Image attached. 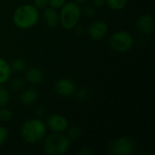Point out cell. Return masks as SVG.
<instances>
[{
  "label": "cell",
  "instance_id": "obj_1",
  "mask_svg": "<svg viewBox=\"0 0 155 155\" xmlns=\"http://www.w3.org/2000/svg\"><path fill=\"white\" fill-rule=\"evenodd\" d=\"M39 20V10L34 5H22L13 14L14 25L20 29L34 27Z\"/></svg>",
  "mask_w": 155,
  "mask_h": 155
},
{
  "label": "cell",
  "instance_id": "obj_2",
  "mask_svg": "<svg viewBox=\"0 0 155 155\" xmlns=\"http://www.w3.org/2000/svg\"><path fill=\"white\" fill-rule=\"evenodd\" d=\"M46 135V125L40 119H29L21 127V136L29 144H35L43 140Z\"/></svg>",
  "mask_w": 155,
  "mask_h": 155
},
{
  "label": "cell",
  "instance_id": "obj_3",
  "mask_svg": "<svg viewBox=\"0 0 155 155\" xmlns=\"http://www.w3.org/2000/svg\"><path fill=\"white\" fill-rule=\"evenodd\" d=\"M70 140L61 133H55L46 136L43 145V151L48 155H62L66 153L70 148Z\"/></svg>",
  "mask_w": 155,
  "mask_h": 155
},
{
  "label": "cell",
  "instance_id": "obj_4",
  "mask_svg": "<svg viewBox=\"0 0 155 155\" xmlns=\"http://www.w3.org/2000/svg\"><path fill=\"white\" fill-rule=\"evenodd\" d=\"M81 8L75 2H68L61 7L59 14V23L61 25L67 30L74 28L81 16Z\"/></svg>",
  "mask_w": 155,
  "mask_h": 155
},
{
  "label": "cell",
  "instance_id": "obj_5",
  "mask_svg": "<svg viewBox=\"0 0 155 155\" xmlns=\"http://www.w3.org/2000/svg\"><path fill=\"white\" fill-rule=\"evenodd\" d=\"M136 143L131 136H124L108 145V153L113 155H131L135 152Z\"/></svg>",
  "mask_w": 155,
  "mask_h": 155
},
{
  "label": "cell",
  "instance_id": "obj_6",
  "mask_svg": "<svg viewBox=\"0 0 155 155\" xmlns=\"http://www.w3.org/2000/svg\"><path fill=\"white\" fill-rule=\"evenodd\" d=\"M134 40L133 35L126 31H117L112 35L109 40L111 48L119 53H125L134 46Z\"/></svg>",
  "mask_w": 155,
  "mask_h": 155
},
{
  "label": "cell",
  "instance_id": "obj_7",
  "mask_svg": "<svg viewBox=\"0 0 155 155\" xmlns=\"http://www.w3.org/2000/svg\"><path fill=\"white\" fill-rule=\"evenodd\" d=\"M108 31H109V26L105 21L96 20L89 25L87 29V34L91 39L99 41L104 37H105Z\"/></svg>",
  "mask_w": 155,
  "mask_h": 155
},
{
  "label": "cell",
  "instance_id": "obj_8",
  "mask_svg": "<svg viewBox=\"0 0 155 155\" xmlns=\"http://www.w3.org/2000/svg\"><path fill=\"white\" fill-rule=\"evenodd\" d=\"M54 89L56 94L59 96L62 97H69L73 94H74L76 91V84L74 81L68 79V78H63L58 80L55 83Z\"/></svg>",
  "mask_w": 155,
  "mask_h": 155
},
{
  "label": "cell",
  "instance_id": "obj_9",
  "mask_svg": "<svg viewBox=\"0 0 155 155\" xmlns=\"http://www.w3.org/2000/svg\"><path fill=\"white\" fill-rule=\"evenodd\" d=\"M46 124L48 128L55 133H63L68 128L67 119L61 114H52L47 118Z\"/></svg>",
  "mask_w": 155,
  "mask_h": 155
},
{
  "label": "cell",
  "instance_id": "obj_10",
  "mask_svg": "<svg viewBox=\"0 0 155 155\" xmlns=\"http://www.w3.org/2000/svg\"><path fill=\"white\" fill-rule=\"evenodd\" d=\"M137 30L145 35H150L154 30V21L150 14H144L138 17L136 21Z\"/></svg>",
  "mask_w": 155,
  "mask_h": 155
},
{
  "label": "cell",
  "instance_id": "obj_11",
  "mask_svg": "<svg viewBox=\"0 0 155 155\" xmlns=\"http://www.w3.org/2000/svg\"><path fill=\"white\" fill-rule=\"evenodd\" d=\"M43 17L46 25L50 28L56 27L59 24V14L54 8L45 7L44 10Z\"/></svg>",
  "mask_w": 155,
  "mask_h": 155
},
{
  "label": "cell",
  "instance_id": "obj_12",
  "mask_svg": "<svg viewBox=\"0 0 155 155\" xmlns=\"http://www.w3.org/2000/svg\"><path fill=\"white\" fill-rule=\"evenodd\" d=\"M25 79L31 84H39L44 80V73L37 67H30L25 72Z\"/></svg>",
  "mask_w": 155,
  "mask_h": 155
},
{
  "label": "cell",
  "instance_id": "obj_13",
  "mask_svg": "<svg viewBox=\"0 0 155 155\" xmlns=\"http://www.w3.org/2000/svg\"><path fill=\"white\" fill-rule=\"evenodd\" d=\"M38 92L35 88H26L20 94V102L25 105L33 104L38 99Z\"/></svg>",
  "mask_w": 155,
  "mask_h": 155
},
{
  "label": "cell",
  "instance_id": "obj_14",
  "mask_svg": "<svg viewBox=\"0 0 155 155\" xmlns=\"http://www.w3.org/2000/svg\"><path fill=\"white\" fill-rule=\"evenodd\" d=\"M12 69L9 63L0 57V84L6 83L11 76Z\"/></svg>",
  "mask_w": 155,
  "mask_h": 155
},
{
  "label": "cell",
  "instance_id": "obj_15",
  "mask_svg": "<svg viewBox=\"0 0 155 155\" xmlns=\"http://www.w3.org/2000/svg\"><path fill=\"white\" fill-rule=\"evenodd\" d=\"M105 4L114 11H120L123 10L126 5H127V0H105Z\"/></svg>",
  "mask_w": 155,
  "mask_h": 155
},
{
  "label": "cell",
  "instance_id": "obj_16",
  "mask_svg": "<svg viewBox=\"0 0 155 155\" xmlns=\"http://www.w3.org/2000/svg\"><path fill=\"white\" fill-rule=\"evenodd\" d=\"M10 66H11L12 71L16 72V73H21L25 71V69L26 68V62L23 58H16L13 60Z\"/></svg>",
  "mask_w": 155,
  "mask_h": 155
},
{
  "label": "cell",
  "instance_id": "obj_17",
  "mask_svg": "<svg viewBox=\"0 0 155 155\" xmlns=\"http://www.w3.org/2000/svg\"><path fill=\"white\" fill-rule=\"evenodd\" d=\"M10 101V94L5 87L0 86V107H5Z\"/></svg>",
  "mask_w": 155,
  "mask_h": 155
},
{
  "label": "cell",
  "instance_id": "obj_18",
  "mask_svg": "<svg viewBox=\"0 0 155 155\" xmlns=\"http://www.w3.org/2000/svg\"><path fill=\"white\" fill-rule=\"evenodd\" d=\"M66 136H67V138L70 141H75V140H77L81 136V128L78 127V126H73V127L69 128Z\"/></svg>",
  "mask_w": 155,
  "mask_h": 155
},
{
  "label": "cell",
  "instance_id": "obj_19",
  "mask_svg": "<svg viewBox=\"0 0 155 155\" xmlns=\"http://www.w3.org/2000/svg\"><path fill=\"white\" fill-rule=\"evenodd\" d=\"M13 117V113L5 107H1L0 109V121L2 122H7L9 120H11Z\"/></svg>",
  "mask_w": 155,
  "mask_h": 155
},
{
  "label": "cell",
  "instance_id": "obj_20",
  "mask_svg": "<svg viewBox=\"0 0 155 155\" xmlns=\"http://www.w3.org/2000/svg\"><path fill=\"white\" fill-rule=\"evenodd\" d=\"M25 84V81L22 79V78H19V77H16V78H14L11 80L10 82V87L13 89V90H20L23 88Z\"/></svg>",
  "mask_w": 155,
  "mask_h": 155
},
{
  "label": "cell",
  "instance_id": "obj_21",
  "mask_svg": "<svg viewBox=\"0 0 155 155\" xmlns=\"http://www.w3.org/2000/svg\"><path fill=\"white\" fill-rule=\"evenodd\" d=\"M74 94H76V97L78 99H80V100H85V99H87V98L90 97L91 92L87 88H80V89L76 90Z\"/></svg>",
  "mask_w": 155,
  "mask_h": 155
},
{
  "label": "cell",
  "instance_id": "obj_22",
  "mask_svg": "<svg viewBox=\"0 0 155 155\" xmlns=\"http://www.w3.org/2000/svg\"><path fill=\"white\" fill-rule=\"evenodd\" d=\"M9 137V133L6 128L0 126V146L4 145Z\"/></svg>",
  "mask_w": 155,
  "mask_h": 155
},
{
  "label": "cell",
  "instance_id": "obj_23",
  "mask_svg": "<svg viewBox=\"0 0 155 155\" xmlns=\"http://www.w3.org/2000/svg\"><path fill=\"white\" fill-rule=\"evenodd\" d=\"M65 2H66V0H49L48 5L52 8L58 9V8H61L65 4Z\"/></svg>",
  "mask_w": 155,
  "mask_h": 155
},
{
  "label": "cell",
  "instance_id": "obj_24",
  "mask_svg": "<svg viewBox=\"0 0 155 155\" xmlns=\"http://www.w3.org/2000/svg\"><path fill=\"white\" fill-rule=\"evenodd\" d=\"M84 12L85 15L88 16V17H94V16L96 15V13H97L95 7L93 6V5H88V6H86V7L84 9Z\"/></svg>",
  "mask_w": 155,
  "mask_h": 155
},
{
  "label": "cell",
  "instance_id": "obj_25",
  "mask_svg": "<svg viewBox=\"0 0 155 155\" xmlns=\"http://www.w3.org/2000/svg\"><path fill=\"white\" fill-rule=\"evenodd\" d=\"M49 0H34V5L39 9H45L48 5Z\"/></svg>",
  "mask_w": 155,
  "mask_h": 155
},
{
  "label": "cell",
  "instance_id": "obj_26",
  "mask_svg": "<svg viewBox=\"0 0 155 155\" xmlns=\"http://www.w3.org/2000/svg\"><path fill=\"white\" fill-rule=\"evenodd\" d=\"M91 153H92V151H91L90 148H84L82 151H80L78 153V154L80 155H90Z\"/></svg>",
  "mask_w": 155,
  "mask_h": 155
},
{
  "label": "cell",
  "instance_id": "obj_27",
  "mask_svg": "<svg viewBox=\"0 0 155 155\" xmlns=\"http://www.w3.org/2000/svg\"><path fill=\"white\" fill-rule=\"evenodd\" d=\"M104 4H105V0H94V5L97 7H101L104 5Z\"/></svg>",
  "mask_w": 155,
  "mask_h": 155
},
{
  "label": "cell",
  "instance_id": "obj_28",
  "mask_svg": "<svg viewBox=\"0 0 155 155\" xmlns=\"http://www.w3.org/2000/svg\"><path fill=\"white\" fill-rule=\"evenodd\" d=\"M45 109L44 107H39V108L37 109V116H38L39 118L43 117V116L45 115Z\"/></svg>",
  "mask_w": 155,
  "mask_h": 155
},
{
  "label": "cell",
  "instance_id": "obj_29",
  "mask_svg": "<svg viewBox=\"0 0 155 155\" xmlns=\"http://www.w3.org/2000/svg\"><path fill=\"white\" fill-rule=\"evenodd\" d=\"M77 4H84V3H86L88 0H74Z\"/></svg>",
  "mask_w": 155,
  "mask_h": 155
}]
</instances>
